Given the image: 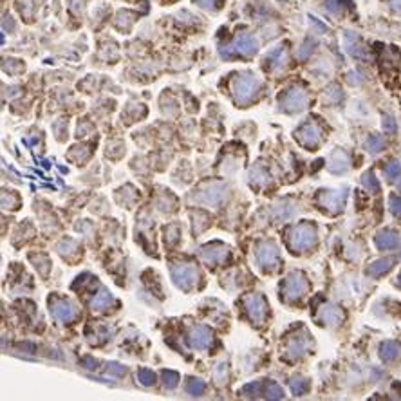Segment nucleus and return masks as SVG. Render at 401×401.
Masks as SVG:
<instances>
[{
	"instance_id": "1",
	"label": "nucleus",
	"mask_w": 401,
	"mask_h": 401,
	"mask_svg": "<svg viewBox=\"0 0 401 401\" xmlns=\"http://www.w3.org/2000/svg\"><path fill=\"white\" fill-rule=\"evenodd\" d=\"M233 96L239 105L251 103L260 91V80L251 73H242L233 80Z\"/></svg>"
},
{
	"instance_id": "2",
	"label": "nucleus",
	"mask_w": 401,
	"mask_h": 401,
	"mask_svg": "<svg viewBox=\"0 0 401 401\" xmlns=\"http://www.w3.org/2000/svg\"><path fill=\"white\" fill-rule=\"evenodd\" d=\"M316 244V228L311 222H300L289 231V246L295 251H304Z\"/></svg>"
},
{
	"instance_id": "3",
	"label": "nucleus",
	"mask_w": 401,
	"mask_h": 401,
	"mask_svg": "<svg viewBox=\"0 0 401 401\" xmlns=\"http://www.w3.org/2000/svg\"><path fill=\"white\" fill-rule=\"evenodd\" d=\"M228 197H229L228 186L221 185V183H211V185L203 186L195 195H191V201H195V203L199 204H210V206L219 208Z\"/></svg>"
},
{
	"instance_id": "4",
	"label": "nucleus",
	"mask_w": 401,
	"mask_h": 401,
	"mask_svg": "<svg viewBox=\"0 0 401 401\" xmlns=\"http://www.w3.org/2000/svg\"><path fill=\"white\" fill-rule=\"evenodd\" d=\"M173 284L183 291H190L199 284L201 273L193 264H175L170 269Z\"/></svg>"
},
{
	"instance_id": "5",
	"label": "nucleus",
	"mask_w": 401,
	"mask_h": 401,
	"mask_svg": "<svg viewBox=\"0 0 401 401\" xmlns=\"http://www.w3.org/2000/svg\"><path fill=\"white\" fill-rule=\"evenodd\" d=\"M49 311L56 320L60 322H73L78 318V309L71 300L60 298V296H51L49 298Z\"/></svg>"
},
{
	"instance_id": "6",
	"label": "nucleus",
	"mask_w": 401,
	"mask_h": 401,
	"mask_svg": "<svg viewBox=\"0 0 401 401\" xmlns=\"http://www.w3.org/2000/svg\"><path fill=\"white\" fill-rule=\"evenodd\" d=\"M255 259H257V264H259L260 269H264V271H273V269L278 266V262H280V259H278L277 244H275L273 241L262 242V244L259 246V249H257Z\"/></svg>"
},
{
	"instance_id": "7",
	"label": "nucleus",
	"mask_w": 401,
	"mask_h": 401,
	"mask_svg": "<svg viewBox=\"0 0 401 401\" xmlns=\"http://www.w3.org/2000/svg\"><path fill=\"white\" fill-rule=\"evenodd\" d=\"M244 307L249 316V320L255 324H262L266 322V315H267V302L266 298L259 293H251L244 298Z\"/></svg>"
},
{
	"instance_id": "8",
	"label": "nucleus",
	"mask_w": 401,
	"mask_h": 401,
	"mask_svg": "<svg viewBox=\"0 0 401 401\" xmlns=\"http://www.w3.org/2000/svg\"><path fill=\"white\" fill-rule=\"evenodd\" d=\"M282 289H284L286 300H298L307 291V280L304 278L302 273H291L284 280Z\"/></svg>"
},
{
	"instance_id": "9",
	"label": "nucleus",
	"mask_w": 401,
	"mask_h": 401,
	"mask_svg": "<svg viewBox=\"0 0 401 401\" xmlns=\"http://www.w3.org/2000/svg\"><path fill=\"white\" fill-rule=\"evenodd\" d=\"M278 101H280V107H282L284 111L298 112L306 107V103H307V96H306V93H304L302 89L293 87V89H289V91H286L284 94H280Z\"/></svg>"
},
{
	"instance_id": "10",
	"label": "nucleus",
	"mask_w": 401,
	"mask_h": 401,
	"mask_svg": "<svg viewBox=\"0 0 401 401\" xmlns=\"http://www.w3.org/2000/svg\"><path fill=\"white\" fill-rule=\"evenodd\" d=\"M213 344V333H211L210 327L206 325H195L191 327V331L188 333V345L191 349H208V347Z\"/></svg>"
},
{
	"instance_id": "11",
	"label": "nucleus",
	"mask_w": 401,
	"mask_h": 401,
	"mask_svg": "<svg viewBox=\"0 0 401 401\" xmlns=\"http://www.w3.org/2000/svg\"><path fill=\"white\" fill-rule=\"evenodd\" d=\"M228 255H229L228 246H224L222 242H211V244H206V246L201 248V257H203V260L211 266L222 264L224 260L228 259Z\"/></svg>"
},
{
	"instance_id": "12",
	"label": "nucleus",
	"mask_w": 401,
	"mask_h": 401,
	"mask_svg": "<svg viewBox=\"0 0 401 401\" xmlns=\"http://www.w3.org/2000/svg\"><path fill=\"white\" fill-rule=\"evenodd\" d=\"M295 137L298 139V141L302 143L304 147H307V148H315L318 143H320V137H322V132H320V129L316 127L315 123H306V125H302L300 129L296 130L295 132Z\"/></svg>"
},
{
	"instance_id": "13",
	"label": "nucleus",
	"mask_w": 401,
	"mask_h": 401,
	"mask_svg": "<svg viewBox=\"0 0 401 401\" xmlns=\"http://www.w3.org/2000/svg\"><path fill=\"white\" fill-rule=\"evenodd\" d=\"M235 49L242 53L246 56H251L259 51V40L253 35H248V33H241L239 37L235 38Z\"/></svg>"
},
{
	"instance_id": "14",
	"label": "nucleus",
	"mask_w": 401,
	"mask_h": 401,
	"mask_svg": "<svg viewBox=\"0 0 401 401\" xmlns=\"http://www.w3.org/2000/svg\"><path fill=\"white\" fill-rule=\"evenodd\" d=\"M320 318L322 322H325L329 325H338L344 320V313L342 309L336 307V306H324L320 309Z\"/></svg>"
},
{
	"instance_id": "15",
	"label": "nucleus",
	"mask_w": 401,
	"mask_h": 401,
	"mask_svg": "<svg viewBox=\"0 0 401 401\" xmlns=\"http://www.w3.org/2000/svg\"><path fill=\"white\" fill-rule=\"evenodd\" d=\"M309 345H311V342H309L307 338H304V336H300V338H295L289 342V345H287V356L289 358H300V356H304L306 352H307Z\"/></svg>"
},
{
	"instance_id": "16",
	"label": "nucleus",
	"mask_w": 401,
	"mask_h": 401,
	"mask_svg": "<svg viewBox=\"0 0 401 401\" xmlns=\"http://www.w3.org/2000/svg\"><path fill=\"white\" fill-rule=\"evenodd\" d=\"M112 304H114V296H112L107 289H101L98 295L93 298L91 307H93V311H105V309L111 307Z\"/></svg>"
},
{
	"instance_id": "17",
	"label": "nucleus",
	"mask_w": 401,
	"mask_h": 401,
	"mask_svg": "<svg viewBox=\"0 0 401 401\" xmlns=\"http://www.w3.org/2000/svg\"><path fill=\"white\" fill-rule=\"evenodd\" d=\"M374 242H376V246L380 248V249H392V248L398 246V235H396L394 231H389V229H387V231L378 233Z\"/></svg>"
},
{
	"instance_id": "18",
	"label": "nucleus",
	"mask_w": 401,
	"mask_h": 401,
	"mask_svg": "<svg viewBox=\"0 0 401 401\" xmlns=\"http://www.w3.org/2000/svg\"><path fill=\"white\" fill-rule=\"evenodd\" d=\"M56 249H58V253L62 255V257L71 259L74 255H78L80 246H78V242L74 241V239H63V241H60L56 244Z\"/></svg>"
},
{
	"instance_id": "19",
	"label": "nucleus",
	"mask_w": 401,
	"mask_h": 401,
	"mask_svg": "<svg viewBox=\"0 0 401 401\" xmlns=\"http://www.w3.org/2000/svg\"><path fill=\"white\" fill-rule=\"evenodd\" d=\"M344 199H345V193H333V191H324L320 193V203L327 208H334V210H340L342 204H344Z\"/></svg>"
},
{
	"instance_id": "20",
	"label": "nucleus",
	"mask_w": 401,
	"mask_h": 401,
	"mask_svg": "<svg viewBox=\"0 0 401 401\" xmlns=\"http://www.w3.org/2000/svg\"><path fill=\"white\" fill-rule=\"evenodd\" d=\"M249 179H251V183L257 185V186L271 185V175H269L267 170H264V168L260 167V165H257L255 168H251V172H249Z\"/></svg>"
},
{
	"instance_id": "21",
	"label": "nucleus",
	"mask_w": 401,
	"mask_h": 401,
	"mask_svg": "<svg viewBox=\"0 0 401 401\" xmlns=\"http://www.w3.org/2000/svg\"><path fill=\"white\" fill-rule=\"evenodd\" d=\"M392 264H394V260L392 259H383V260H376L374 264L369 266V269H367V273L369 275H372V277H380V275H383V273H387L392 267Z\"/></svg>"
},
{
	"instance_id": "22",
	"label": "nucleus",
	"mask_w": 401,
	"mask_h": 401,
	"mask_svg": "<svg viewBox=\"0 0 401 401\" xmlns=\"http://www.w3.org/2000/svg\"><path fill=\"white\" fill-rule=\"evenodd\" d=\"M380 349H382L380 354H382V358L385 360V362H392V360H396L398 354H400V347H398V344H394V342H383Z\"/></svg>"
},
{
	"instance_id": "23",
	"label": "nucleus",
	"mask_w": 401,
	"mask_h": 401,
	"mask_svg": "<svg viewBox=\"0 0 401 401\" xmlns=\"http://www.w3.org/2000/svg\"><path fill=\"white\" fill-rule=\"evenodd\" d=\"M347 163H349L347 155L344 154V152H336V154L333 155V163L329 165V168H331V172H334V173L345 172L347 167H349Z\"/></svg>"
},
{
	"instance_id": "24",
	"label": "nucleus",
	"mask_w": 401,
	"mask_h": 401,
	"mask_svg": "<svg viewBox=\"0 0 401 401\" xmlns=\"http://www.w3.org/2000/svg\"><path fill=\"white\" fill-rule=\"evenodd\" d=\"M191 217H193V231L195 233H201L210 226V217L204 211H195V213H191Z\"/></svg>"
},
{
	"instance_id": "25",
	"label": "nucleus",
	"mask_w": 401,
	"mask_h": 401,
	"mask_svg": "<svg viewBox=\"0 0 401 401\" xmlns=\"http://www.w3.org/2000/svg\"><path fill=\"white\" fill-rule=\"evenodd\" d=\"M185 389L190 396H201V394H204L206 383H204L203 380H197V378H188Z\"/></svg>"
},
{
	"instance_id": "26",
	"label": "nucleus",
	"mask_w": 401,
	"mask_h": 401,
	"mask_svg": "<svg viewBox=\"0 0 401 401\" xmlns=\"http://www.w3.org/2000/svg\"><path fill=\"white\" fill-rule=\"evenodd\" d=\"M20 204V197L19 193H15L11 190H4L2 191V206L4 208H9V210H17Z\"/></svg>"
},
{
	"instance_id": "27",
	"label": "nucleus",
	"mask_w": 401,
	"mask_h": 401,
	"mask_svg": "<svg viewBox=\"0 0 401 401\" xmlns=\"http://www.w3.org/2000/svg\"><path fill=\"white\" fill-rule=\"evenodd\" d=\"M29 259H31L33 262H35V267H37L38 271H40V275H43V277H45V275L49 273V269H51V260L47 259L45 255H40V253H38V255H31Z\"/></svg>"
},
{
	"instance_id": "28",
	"label": "nucleus",
	"mask_w": 401,
	"mask_h": 401,
	"mask_svg": "<svg viewBox=\"0 0 401 401\" xmlns=\"http://www.w3.org/2000/svg\"><path fill=\"white\" fill-rule=\"evenodd\" d=\"M286 49H282V47H278V49H275L273 53H269V56H267V62L271 63L273 67H284L286 65Z\"/></svg>"
},
{
	"instance_id": "29",
	"label": "nucleus",
	"mask_w": 401,
	"mask_h": 401,
	"mask_svg": "<svg viewBox=\"0 0 401 401\" xmlns=\"http://www.w3.org/2000/svg\"><path fill=\"white\" fill-rule=\"evenodd\" d=\"M163 231H165V242H167V246H175L177 241H179V226H177V224H170V226H167Z\"/></svg>"
},
{
	"instance_id": "30",
	"label": "nucleus",
	"mask_w": 401,
	"mask_h": 401,
	"mask_svg": "<svg viewBox=\"0 0 401 401\" xmlns=\"http://www.w3.org/2000/svg\"><path fill=\"white\" fill-rule=\"evenodd\" d=\"M309 389V382L306 378H293L291 380V390L295 392V396H304Z\"/></svg>"
},
{
	"instance_id": "31",
	"label": "nucleus",
	"mask_w": 401,
	"mask_h": 401,
	"mask_svg": "<svg viewBox=\"0 0 401 401\" xmlns=\"http://www.w3.org/2000/svg\"><path fill=\"white\" fill-rule=\"evenodd\" d=\"M137 382L145 387H152L155 383V374L150 369H139L137 370Z\"/></svg>"
},
{
	"instance_id": "32",
	"label": "nucleus",
	"mask_w": 401,
	"mask_h": 401,
	"mask_svg": "<svg viewBox=\"0 0 401 401\" xmlns=\"http://www.w3.org/2000/svg\"><path fill=\"white\" fill-rule=\"evenodd\" d=\"M161 376H163V382H165V385H167V389H175V387H177V383H179V374H177L175 370H163Z\"/></svg>"
},
{
	"instance_id": "33",
	"label": "nucleus",
	"mask_w": 401,
	"mask_h": 401,
	"mask_svg": "<svg viewBox=\"0 0 401 401\" xmlns=\"http://www.w3.org/2000/svg\"><path fill=\"white\" fill-rule=\"evenodd\" d=\"M69 157L74 161H78V163H83V161L89 157V150H87V147H73L71 148V152H69Z\"/></svg>"
},
{
	"instance_id": "34",
	"label": "nucleus",
	"mask_w": 401,
	"mask_h": 401,
	"mask_svg": "<svg viewBox=\"0 0 401 401\" xmlns=\"http://www.w3.org/2000/svg\"><path fill=\"white\" fill-rule=\"evenodd\" d=\"M266 398H267V400H282V398H284V390H282L280 385H277V383L271 382L269 385H267Z\"/></svg>"
},
{
	"instance_id": "35",
	"label": "nucleus",
	"mask_w": 401,
	"mask_h": 401,
	"mask_svg": "<svg viewBox=\"0 0 401 401\" xmlns=\"http://www.w3.org/2000/svg\"><path fill=\"white\" fill-rule=\"evenodd\" d=\"M362 183H363V186L369 191H378V190H380V183H378V179L374 177V173H372V172L365 173L363 177H362Z\"/></svg>"
},
{
	"instance_id": "36",
	"label": "nucleus",
	"mask_w": 401,
	"mask_h": 401,
	"mask_svg": "<svg viewBox=\"0 0 401 401\" xmlns=\"http://www.w3.org/2000/svg\"><path fill=\"white\" fill-rule=\"evenodd\" d=\"M105 370L109 374H114V376H125V374H127V369H125L123 365L116 363V362H109Z\"/></svg>"
},
{
	"instance_id": "37",
	"label": "nucleus",
	"mask_w": 401,
	"mask_h": 401,
	"mask_svg": "<svg viewBox=\"0 0 401 401\" xmlns=\"http://www.w3.org/2000/svg\"><path fill=\"white\" fill-rule=\"evenodd\" d=\"M259 390H260V383L259 382L248 383V385L242 387V394L248 396V398H257V396H259Z\"/></svg>"
},
{
	"instance_id": "38",
	"label": "nucleus",
	"mask_w": 401,
	"mask_h": 401,
	"mask_svg": "<svg viewBox=\"0 0 401 401\" xmlns=\"http://www.w3.org/2000/svg\"><path fill=\"white\" fill-rule=\"evenodd\" d=\"M383 147H385V139H383L382 136H372V137H369V148H370V152H380V150H383Z\"/></svg>"
},
{
	"instance_id": "39",
	"label": "nucleus",
	"mask_w": 401,
	"mask_h": 401,
	"mask_svg": "<svg viewBox=\"0 0 401 401\" xmlns=\"http://www.w3.org/2000/svg\"><path fill=\"white\" fill-rule=\"evenodd\" d=\"M226 378H228V365L226 363H219L215 369V380L217 383H226Z\"/></svg>"
},
{
	"instance_id": "40",
	"label": "nucleus",
	"mask_w": 401,
	"mask_h": 401,
	"mask_svg": "<svg viewBox=\"0 0 401 401\" xmlns=\"http://www.w3.org/2000/svg\"><path fill=\"white\" fill-rule=\"evenodd\" d=\"M4 69L6 71H9V73H19V71H22L24 69V63L19 62V60H7L6 63H4Z\"/></svg>"
},
{
	"instance_id": "41",
	"label": "nucleus",
	"mask_w": 401,
	"mask_h": 401,
	"mask_svg": "<svg viewBox=\"0 0 401 401\" xmlns=\"http://www.w3.org/2000/svg\"><path fill=\"white\" fill-rule=\"evenodd\" d=\"M80 363L85 367V369H91V370H96L99 367V362L98 360H94L93 356H83V358L80 360Z\"/></svg>"
},
{
	"instance_id": "42",
	"label": "nucleus",
	"mask_w": 401,
	"mask_h": 401,
	"mask_svg": "<svg viewBox=\"0 0 401 401\" xmlns=\"http://www.w3.org/2000/svg\"><path fill=\"white\" fill-rule=\"evenodd\" d=\"M385 172H387V175H389V179H394V177H398L400 175V172H401V167H400V163H390L389 167L385 168Z\"/></svg>"
},
{
	"instance_id": "43",
	"label": "nucleus",
	"mask_w": 401,
	"mask_h": 401,
	"mask_svg": "<svg viewBox=\"0 0 401 401\" xmlns=\"http://www.w3.org/2000/svg\"><path fill=\"white\" fill-rule=\"evenodd\" d=\"M390 210H392L394 215H401V197L390 195Z\"/></svg>"
},
{
	"instance_id": "44",
	"label": "nucleus",
	"mask_w": 401,
	"mask_h": 401,
	"mask_svg": "<svg viewBox=\"0 0 401 401\" xmlns=\"http://www.w3.org/2000/svg\"><path fill=\"white\" fill-rule=\"evenodd\" d=\"M193 2H197L199 6L204 7V9H208V11H215L217 7H219V0H193Z\"/></svg>"
},
{
	"instance_id": "45",
	"label": "nucleus",
	"mask_w": 401,
	"mask_h": 401,
	"mask_svg": "<svg viewBox=\"0 0 401 401\" xmlns=\"http://www.w3.org/2000/svg\"><path fill=\"white\" fill-rule=\"evenodd\" d=\"M383 129L387 130V132H396V123H394V119L392 117H385L383 119Z\"/></svg>"
},
{
	"instance_id": "46",
	"label": "nucleus",
	"mask_w": 401,
	"mask_h": 401,
	"mask_svg": "<svg viewBox=\"0 0 401 401\" xmlns=\"http://www.w3.org/2000/svg\"><path fill=\"white\" fill-rule=\"evenodd\" d=\"M93 130V127L89 123H81V125H78V136H87L89 132Z\"/></svg>"
},
{
	"instance_id": "47",
	"label": "nucleus",
	"mask_w": 401,
	"mask_h": 401,
	"mask_svg": "<svg viewBox=\"0 0 401 401\" xmlns=\"http://www.w3.org/2000/svg\"><path fill=\"white\" fill-rule=\"evenodd\" d=\"M313 45H315V43L307 42V43H306V45L302 47V49L298 51V56H300V58H307V53H309V51H313Z\"/></svg>"
},
{
	"instance_id": "48",
	"label": "nucleus",
	"mask_w": 401,
	"mask_h": 401,
	"mask_svg": "<svg viewBox=\"0 0 401 401\" xmlns=\"http://www.w3.org/2000/svg\"><path fill=\"white\" fill-rule=\"evenodd\" d=\"M19 349H25V352H35L37 351V345H35V344H27V342H24V344H19Z\"/></svg>"
},
{
	"instance_id": "49",
	"label": "nucleus",
	"mask_w": 401,
	"mask_h": 401,
	"mask_svg": "<svg viewBox=\"0 0 401 401\" xmlns=\"http://www.w3.org/2000/svg\"><path fill=\"white\" fill-rule=\"evenodd\" d=\"M392 4H394L396 9H401V0H392Z\"/></svg>"
},
{
	"instance_id": "50",
	"label": "nucleus",
	"mask_w": 401,
	"mask_h": 401,
	"mask_svg": "<svg viewBox=\"0 0 401 401\" xmlns=\"http://www.w3.org/2000/svg\"><path fill=\"white\" fill-rule=\"evenodd\" d=\"M398 284H400V286H401V275H400V278H398Z\"/></svg>"
},
{
	"instance_id": "51",
	"label": "nucleus",
	"mask_w": 401,
	"mask_h": 401,
	"mask_svg": "<svg viewBox=\"0 0 401 401\" xmlns=\"http://www.w3.org/2000/svg\"><path fill=\"white\" fill-rule=\"evenodd\" d=\"M400 186H401V185H400Z\"/></svg>"
}]
</instances>
